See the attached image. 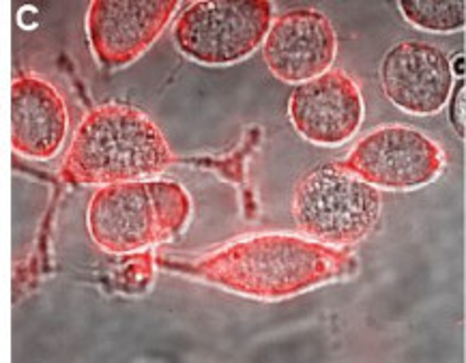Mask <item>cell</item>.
I'll list each match as a JSON object with an SVG mask.
<instances>
[{
	"label": "cell",
	"instance_id": "obj_14",
	"mask_svg": "<svg viewBox=\"0 0 466 363\" xmlns=\"http://www.w3.org/2000/svg\"><path fill=\"white\" fill-rule=\"evenodd\" d=\"M451 69H453V71H458V76H460V77L464 76V56H462V55H460V56H458V61L451 65Z\"/></svg>",
	"mask_w": 466,
	"mask_h": 363
},
{
	"label": "cell",
	"instance_id": "obj_13",
	"mask_svg": "<svg viewBox=\"0 0 466 363\" xmlns=\"http://www.w3.org/2000/svg\"><path fill=\"white\" fill-rule=\"evenodd\" d=\"M464 88H466V82L460 80L458 86H453V91L450 95V99H451V125H453V129H456V134H458L460 140L466 138Z\"/></svg>",
	"mask_w": 466,
	"mask_h": 363
},
{
	"label": "cell",
	"instance_id": "obj_5",
	"mask_svg": "<svg viewBox=\"0 0 466 363\" xmlns=\"http://www.w3.org/2000/svg\"><path fill=\"white\" fill-rule=\"evenodd\" d=\"M273 22L271 0H200L177 17V50L207 67L241 63L262 47Z\"/></svg>",
	"mask_w": 466,
	"mask_h": 363
},
{
	"label": "cell",
	"instance_id": "obj_12",
	"mask_svg": "<svg viewBox=\"0 0 466 363\" xmlns=\"http://www.w3.org/2000/svg\"><path fill=\"white\" fill-rule=\"evenodd\" d=\"M398 7L410 26L426 33H458L466 24L462 0H400Z\"/></svg>",
	"mask_w": 466,
	"mask_h": 363
},
{
	"label": "cell",
	"instance_id": "obj_6",
	"mask_svg": "<svg viewBox=\"0 0 466 363\" xmlns=\"http://www.w3.org/2000/svg\"><path fill=\"white\" fill-rule=\"evenodd\" d=\"M338 164L379 192H413L441 176L445 151L421 129L385 125L363 136Z\"/></svg>",
	"mask_w": 466,
	"mask_h": 363
},
{
	"label": "cell",
	"instance_id": "obj_8",
	"mask_svg": "<svg viewBox=\"0 0 466 363\" xmlns=\"http://www.w3.org/2000/svg\"><path fill=\"white\" fill-rule=\"evenodd\" d=\"M380 85L398 110L413 116H434L450 101L456 74L450 56L439 45L404 39L382 56Z\"/></svg>",
	"mask_w": 466,
	"mask_h": 363
},
{
	"label": "cell",
	"instance_id": "obj_3",
	"mask_svg": "<svg viewBox=\"0 0 466 363\" xmlns=\"http://www.w3.org/2000/svg\"><path fill=\"white\" fill-rule=\"evenodd\" d=\"M194 213L191 194L172 178L112 183L93 194L88 235L104 252L125 256L177 239Z\"/></svg>",
	"mask_w": 466,
	"mask_h": 363
},
{
	"label": "cell",
	"instance_id": "obj_11",
	"mask_svg": "<svg viewBox=\"0 0 466 363\" xmlns=\"http://www.w3.org/2000/svg\"><path fill=\"white\" fill-rule=\"evenodd\" d=\"M69 132V110L58 88L44 76L24 71L11 82V146L26 159L47 162L61 153Z\"/></svg>",
	"mask_w": 466,
	"mask_h": 363
},
{
	"label": "cell",
	"instance_id": "obj_2",
	"mask_svg": "<svg viewBox=\"0 0 466 363\" xmlns=\"http://www.w3.org/2000/svg\"><path fill=\"white\" fill-rule=\"evenodd\" d=\"M175 162L166 136L145 110L129 104L95 106L71 138L63 176L80 186H112L159 176Z\"/></svg>",
	"mask_w": 466,
	"mask_h": 363
},
{
	"label": "cell",
	"instance_id": "obj_7",
	"mask_svg": "<svg viewBox=\"0 0 466 363\" xmlns=\"http://www.w3.org/2000/svg\"><path fill=\"white\" fill-rule=\"evenodd\" d=\"M181 7L178 0H93L86 35L104 69H123L151 47Z\"/></svg>",
	"mask_w": 466,
	"mask_h": 363
},
{
	"label": "cell",
	"instance_id": "obj_9",
	"mask_svg": "<svg viewBox=\"0 0 466 363\" xmlns=\"http://www.w3.org/2000/svg\"><path fill=\"white\" fill-rule=\"evenodd\" d=\"M366 104L361 88L344 69L331 67L303 82L289 99L295 132L316 146H342L360 132Z\"/></svg>",
	"mask_w": 466,
	"mask_h": 363
},
{
	"label": "cell",
	"instance_id": "obj_10",
	"mask_svg": "<svg viewBox=\"0 0 466 363\" xmlns=\"http://www.w3.org/2000/svg\"><path fill=\"white\" fill-rule=\"evenodd\" d=\"M262 55L278 80L299 86L333 67L338 56V33L322 11H286L268 26Z\"/></svg>",
	"mask_w": 466,
	"mask_h": 363
},
{
	"label": "cell",
	"instance_id": "obj_4",
	"mask_svg": "<svg viewBox=\"0 0 466 363\" xmlns=\"http://www.w3.org/2000/svg\"><path fill=\"white\" fill-rule=\"evenodd\" d=\"M382 213L380 192L338 162L309 168L297 181L292 216L303 237L331 247L366 241Z\"/></svg>",
	"mask_w": 466,
	"mask_h": 363
},
{
	"label": "cell",
	"instance_id": "obj_1",
	"mask_svg": "<svg viewBox=\"0 0 466 363\" xmlns=\"http://www.w3.org/2000/svg\"><path fill=\"white\" fill-rule=\"evenodd\" d=\"M166 265L256 301L292 299L357 273V258L350 252L290 232L249 235L200 258Z\"/></svg>",
	"mask_w": 466,
	"mask_h": 363
}]
</instances>
